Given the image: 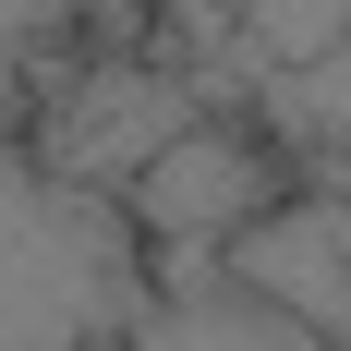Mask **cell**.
I'll return each mask as SVG.
<instances>
[{"label": "cell", "mask_w": 351, "mask_h": 351, "mask_svg": "<svg viewBox=\"0 0 351 351\" xmlns=\"http://www.w3.org/2000/svg\"><path fill=\"white\" fill-rule=\"evenodd\" d=\"M194 109H206L194 85H170V73H145V61H73V85H61V109L36 121V145H49L61 170L134 194V170L194 121Z\"/></svg>", "instance_id": "4"}, {"label": "cell", "mask_w": 351, "mask_h": 351, "mask_svg": "<svg viewBox=\"0 0 351 351\" xmlns=\"http://www.w3.org/2000/svg\"><path fill=\"white\" fill-rule=\"evenodd\" d=\"M158 291V230L121 182L0 134V351H121Z\"/></svg>", "instance_id": "1"}, {"label": "cell", "mask_w": 351, "mask_h": 351, "mask_svg": "<svg viewBox=\"0 0 351 351\" xmlns=\"http://www.w3.org/2000/svg\"><path fill=\"white\" fill-rule=\"evenodd\" d=\"M121 351H351V339L291 315L279 291H254L218 243H158V291H145Z\"/></svg>", "instance_id": "3"}, {"label": "cell", "mask_w": 351, "mask_h": 351, "mask_svg": "<svg viewBox=\"0 0 351 351\" xmlns=\"http://www.w3.org/2000/svg\"><path fill=\"white\" fill-rule=\"evenodd\" d=\"M267 85V109H279L291 134H315V145H351V36L327 49V61H291V73H254Z\"/></svg>", "instance_id": "7"}, {"label": "cell", "mask_w": 351, "mask_h": 351, "mask_svg": "<svg viewBox=\"0 0 351 351\" xmlns=\"http://www.w3.org/2000/svg\"><path fill=\"white\" fill-rule=\"evenodd\" d=\"M230 267L279 291L291 315H315L327 339H351V194H279L267 218L230 230Z\"/></svg>", "instance_id": "5"}, {"label": "cell", "mask_w": 351, "mask_h": 351, "mask_svg": "<svg viewBox=\"0 0 351 351\" xmlns=\"http://www.w3.org/2000/svg\"><path fill=\"white\" fill-rule=\"evenodd\" d=\"M230 25H243L254 73H291V61H327V49L351 36V0H243Z\"/></svg>", "instance_id": "6"}, {"label": "cell", "mask_w": 351, "mask_h": 351, "mask_svg": "<svg viewBox=\"0 0 351 351\" xmlns=\"http://www.w3.org/2000/svg\"><path fill=\"white\" fill-rule=\"evenodd\" d=\"M291 194V158L279 134H254V121H218V109H194L158 158L134 170V218L158 230V243H218L230 254V230L243 218H267Z\"/></svg>", "instance_id": "2"}, {"label": "cell", "mask_w": 351, "mask_h": 351, "mask_svg": "<svg viewBox=\"0 0 351 351\" xmlns=\"http://www.w3.org/2000/svg\"><path fill=\"white\" fill-rule=\"evenodd\" d=\"M73 25V0H0V134H25V73Z\"/></svg>", "instance_id": "8"}]
</instances>
